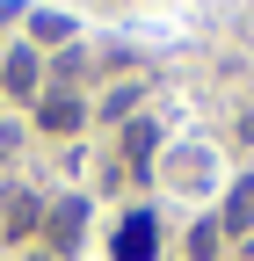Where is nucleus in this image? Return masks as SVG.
Here are the masks:
<instances>
[{
  "instance_id": "obj_4",
  "label": "nucleus",
  "mask_w": 254,
  "mask_h": 261,
  "mask_svg": "<svg viewBox=\"0 0 254 261\" xmlns=\"http://www.w3.org/2000/svg\"><path fill=\"white\" fill-rule=\"evenodd\" d=\"M80 123V102H44V130H73Z\"/></svg>"
},
{
  "instance_id": "obj_2",
  "label": "nucleus",
  "mask_w": 254,
  "mask_h": 261,
  "mask_svg": "<svg viewBox=\"0 0 254 261\" xmlns=\"http://www.w3.org/2000/svg\"><path fill=\"white\" fill-rule=\"evenodd\" d=\"M116 254L123 261H145L153 254V218H131V225H123V232H116Z\"/></svg>"
},
{
  "instance_id": "obj_3",
  "label": "nucleus",
  "mask_w": 254,
  "mask_h": 261,
  "mask_svg": "<svg viewBox=\"0 0 254 261\" xmlns=\"http://www.w3.org/2000/svg\"><path fill=\"white\" fill-rule=\"evenodd\" d=\"M8 87H15V94L37 87V58H29V51H15V58H8Z\"/></svg>"
},
{
  "instance_id": "obj_5",
  "label": "nucleus",
  "mask_w": 254,
  "mask_h": 261,
  "mask_svg": "<svg viewBox=\"0 0 254 261\" xmlns=\"http://www.w3.org/2000/svg\"><path fill=\"white\" fill-rule=\"evenodd\" d=\"M37 37L58 44V37H73V22H66V15H37Z\"/></svg>"
},
{
  "instance_id": "obj_1",
  "label": "nucleus",
  "mask_w": 254,
  "mask_h": 261,
  "mask_svg": "<svg viewBox=\"0 0 254 261\" xmlns=\"http://www.w3.org/2000/svg\"><path fill=\"white\" fill-rule=\"evenodd\" d=\"M247 225H254V174L233 181V196H225V232H247Z\"/></svg>"
}]
</instances>
